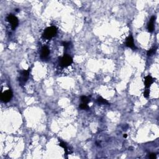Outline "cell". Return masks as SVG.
Instances as JSON below:
<instances>
[{"label": "cell", "instance_id": "10", "mask_svg": "<svg viewBox=\"0 0 159 159\" xmlns=\"http://www.w3.org/2000/svg\"><path fill=\"white\" fill-rule=\"evenodd\" d=\"M97 101H98V103L100 104H107V105L109 104L108 101L106 100H105V99L103 98L102 97H98L97 98Z\"/></svg>", "mask_w": 159, "mask_h": 159}, {"label": "cell", "instance_id": "2", "mask_svg": "<svg viewBox=\"0 0 159 159\" xmlns=\"http://www.w3.org/2000/svg\"><path fill=\"white\" fill-rule=\"evenodd\" d=\"M72 62H73V59H72V57L69 56L65 55V56H64V57L60 58V65L62 67H66V66L70 65L72 64Z\"/></svg>", "mask_w": 159, "mask_h": 159}, {"label": "cell", "instance_id": "16", "mask_svg": "<svg viewBox=\"0 0 159 159\" xmlns=\"http://www.w3.org/2000/svg\"><path fill=\"white\" fill-rule=\"evenodd\" d=\"M62 45L64 46V47H65V48H67V47H69L70 43L69 42H63Z\"/></svg>", "mask_w": 159, "mask_h": 159}, {"label": "cell", "instance_id": "15", "mask_svg": "<svg viewBox=\"0 0 159 159\" xmlns=\"http://www.w3.org/2000/svg\"><path fill=\"white\" fill-rule=\"evenodd\" d=\"M149 94H150L149 90H148V89H147V90H145L144 93V96L145 97V98H148V97L149 96Z\"/></svg>", "mask_w": 159, "mask_h": 159}, {"label": "cell", "instance_id": "17", "mask_svg": "<svg viewBox=\"0 0 159 159\" xmlns=\"http://www.w3.org/2000/svg\"><path fill=\"white\" fill-rule=\"evenodd\" d=\"M149 158L151 159H156V154L152 153V154H150L149 155Z\"/></svg>", "mask_w": 159, "mask_h": 159}, {"label": "cell", "instance_id": "4", "mask_svg": "<svg viewBox=\"0 0 159 159\" xmlns=\"http://www.w3.org/2000/svg\"><path fill=\"white\" fill-rule=\"evenodd\" d=\"M7 20L9 23H11V27H12L13 29H15L18 27L19 21H18V18L15 16L13 15V14H9L7 17Z\"/></svg>", "mask_w": 159, "mask_h": 159}, {"label": "cell", "instance_id": "5", "mask_svg": "<svg viewBox=\"0 0 159 159\" xmlns=\"http://www.w3.org/2000/svg\"><path fill=\"white\" fill-rule=\"evenodd\" d=\"M29 70H23L21 72V78H20V83H24L27 82L29 78Z\"/></svg>", "mask_w": 159, "mask_h": 159}, {"label": "cell", "instance_id": "18", "mask_svg": "<svg viewBox=\"0 0 159 159\" xmlns=\"http://www.w3.org/2000/svg\"><path fill=\"white\" fill-rule=\"evenodd\" d=\"M123 137H124V138H126V137H127V134H124V135H123Z\"/></svg>", "mask_w": 159, "mask_h": 159}, {"label": "cell", "instance_id": "6", "mask_svg": "<svg viewBox=\"0 0 159 159\" xmlns=\"http://www.w3.org/2000/svg\"><path fill=\"white\" fill-rule=\"evenodd\" d=\"M50 54V50H49V48H48V47L47 46H44L42 48L41 50V55H40V57L42 59H46V58H47Z\"/></svg>", "mask_w": 159, "mask_h": 159}, {"label": "cell", "instance_id": "3", "mask_svg": "<svg viewBox=\"0 0 159 159\" xmlns=\"http://www.w3.org/2000/svg\"><path fill=\"white\" fill-rule=\"evenodd\" d=\"M13 97V93L10 90H6L4 92H3L1 96V101L4 103H8L11 100Z\"/></svg>", "mask_w": 159, "mask_h": 159}, {"label": "cell", "instance_id": "1", "mask_svg": "<svg viewBox=\"0 0 159 159\" xmlns=\"http://www.w3.org/2000/svg\"><path fill=\"white\" fill-rule=\"evenodd\" d=\"M57 32V28L55 26L47 28L43 33V37L47 39H50L56 36Z\"/></svg>", "mask_w": 159, "mask_h": 159}, {"label": "cell", "instance_id": "9", "mask_svg": "<svg viewBox=\"0 0 159 159\" xmlns=\"http://www.w3.org/2000/svg\"><path fill=\"white\" fill-rule=\"evenodd\" d=\"M154 82V80L152 77L150 75H148L145 77V86L146 88H149L151 86V84Z\"/></svg>", "mask_w": 159, "mask_h": 159}, {"label": "cell", "instance_id": "14", "mask_svg": "<svg viewBox=\"0 0 159 159\" xmlns=\"http://www.w3.org/2000/svg\"><path fill=\"white\" fill-rule=\"evenodd\" d=\"M60 145L61 147H63V148L64 149H65V152H66V153H67V147H66V144H65V142H61L60 143V144H59Z\"/></svg>", "mask_w": 159, "mask_h": 159}, {"label": "cell", "instance_id": "8", "mask_svg": "<svg viewBox=\"0 0 159 159\" xmlns=\"http://www.w3.org/2000/svg\"><path fill=\"white\" fill-rule=\"evenodd\" d=\"M155 16H152L150 20V22L148 23V26H147V28H148L149 32H152L153 30L154 29V22H155Z\"/></svg>", "mask_w": 159, "mask_h": 159}, {"label": "cell", "instance_id": "13", "mask_svg": "<svg viewBox=\"0 0 159 159\" xmlns=\"http://www.w3.org/2000/svg\"><path fill=\"white\" fill-rule=\"evenodd\" d=\"M80 108L82 109H85V110H86V109H89V107L88 106L87 104H85V103H82L80 105Z\"/></svg>", "mask_w": 159, "mask_h": 159}, {"label": "cell", "instance_id": "12", "mask_svg": "<svg viewBox=\"0 0 159 159\" xmlns=\"http://www.w3.org/2000/svg\"><path fill=\"white\" fill-rule=\"evenodd\" d=\"M157 50V47H154V48H151V49H150L149 50H148L147 51V56H152V55H154V54L155 53V52H156Z\"/></svg>", "mask_w": 159, "mask_h": 159}, {"label": "cell", "instance_id": "11", "mask_svg": "<svg viewBox=\"0 0 159 159\" xmlns=\"http://www.w3.org/2000/svg\"><path fill=\"white\" fill-rule=\"evenodd\" d=\"M81 100H82L83 103L88 104L89 102H90V100L89 99V98H88L87 96H82L81 97Z\"/></svg>", "mask_w": 159, "mask_h": 159}, {"label": "cell", "instance_id": "7", "mask_svg": "<svg viewBox=\"0 0 159 159\" xmlns=\"http://www.w3.org/2000/svg\"><path fill=\"white\" fill-rule=\"evenodd\" d=\"M126 44L127 47H130V48H136V47H135V44H134V39H133L132 36H129V37L126 39Z\"/></svg>", "mask_w": 159, "mask_h": 159}]
</instances>
